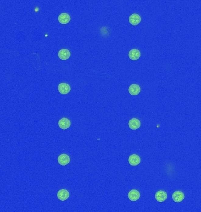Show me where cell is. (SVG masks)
<instances>
[{
  "label": "cell",
  "instance_id": "6da1fadb",
  "mask_svg": "<svg viewBox=\"0 0 201 212\" xmlns=\"http://www.w3.org/2000/svg\"><path fill=\"white\" fill-rule=\"evenodd\" d=\"M58 92L60 93L61 94L65 95V94L69 93V92L71 91V87L67 83H61L58 85Z\"/></svg>",
  "mask_w": 201,
  "mask_h": 212
},
{
  "label": "cell",
  "instance_id": "7a4b0ae2",
  "mask_svg": "<svg viewBox=\"0 0 201 212\" xmlns=\"http://www.w3.org/2000/svg\"><path fill=\"white\" fill-rule=\"evenodd\" d=\"M141 21V17L138 14H133L129 17V22L132 26H137Z\"/></svg>",
  "mask_w": 201,
  "mask_h": 212
},
{
  "label": "cell",
  "instance_id": "3957f363",
  "mask_svg": "<svg viewBox=\"0 0 201 212\" xmlns=\"http://www.w3.org/2000/svg\"><path fill=\"white\" fill-rule=\"evenodd\" d=\"M70 157L66 154H61L58 157L59 164L61 166H66L70 162Z\"/></svg>",
  "mask_w": 201,
  "mask_h": 212
},
{
  "label": "cell",
  "instance_id": "277c9868",
  "mask_svg": "<svg viewBox=\"0 0 201 212\" xmlns=\"http://www.w3.org/2000/svg\"><path fill=\"white\" fill-rule=\"evenodd\" d=\"M128 162L130 165L136 166L141 163V158L136 154H132L128 158Z\"/></svg>",
  "mask_w": 201,
  "mask_h": 212
},
{
  "label": "cell",
  "instance_id": "5b68a950",
  "mask_svg": "<svg viewBox=\"0 0 201 212\" xmlns=\"http://www.w3.org/2000/svg\"><path fill=\"white\" fill-rule=\"evenodd\" d=\"M57 196L59 200L63 202V201L67 200V199L69 198V193L65 189H61L59 190Z\"/></svg>",
  "mask_w": 201,
  "mask_h": 212
},
{
  "label": "cell",
  "instance_id": "8992f818",
  "mask_svg": "<svg viewBox=\"0 0 201 212\" xmlns=\"http://www.w3.org/2000/svg\"><path fill=\"white\" fill-rule=\"evenodd\" d=\"M128 197L131 201L135 202V201H137L140 198L141 195H140V193L139 192V191L134 189V190H131L128 193Z\"/></svg>",
  "mask_w": 201,
  "mask_h": 212
},
{
  "label": "cell",
  "instance_id": "52a82bcc",
  "mask_svg": "<svg viewBox=\"0 0 201 212\" xmlns=\"http://www.w3.org/2000/svg\"><path fill=\"white\" fill-rule=\"evenodd\" d=\"M141 121L138 119L134 118L130 120L128 123L129 127L131 130H137L141 127Z\"/></svg>",
  "mask_w": 201,
  "mask_h": 212
},
{
  "label": "cell",
  "instance_id": "ba28073f",
  "mask_svg": "<svg viewBox=\"0 0 201 212\" xmlns=\"http://www.w3.org/2000/svg\"><path fill=\"white\" fill-rule=\"evenodd\" d=\"M58 126L60 128L66 130L71 126V121L68 119L62 118L59 120Z\"/></svg>",
  "mask_w": 201,
  "mask_h": 212
},
{
  "label": "cell",
  "instance_id": "9c48e42d",
  "mask_svg": "<svg viewBox=\"0 0 201 212\" xmlns=\"http://www.w3.org/2000/svg\"><path fill=\"white\" fill-rule=\"evenodd\" d=\"M155 197V199L158 202H163L167 200L168 196L167 193L165 191L159 190L156 193Z\"/></svg>",
  "mask_w": 201,
  "mask_h": 212
},
{
  "label": "cell",
  "instance_id": "30bf717a",
  "mask_svg": "<svg viewBox=\"0 0 201 212\" xmlns=\"http://www.w3.org/2000/svg\"><path fill=\"white\" fill-rule=\"evenodd\" d=\"M185 195L181 191H176L172 195V199L174 202L179 203L184 199Z\"/></svg>",
  "mask_w": 201,
  "mask_h": 212
},
{
  "label": "cell",
  "instance_id": "8fae6325",
  "mask_svg": "<svg viewBox=\"0 0 201 212\" xmlns=\"http://www.w3.org/2000/svg\"><path fill=\"white\" fill-rule=\"evenodd\" d=\"M71 20L70 16L67 13H62L58 16V21L61 24H67Z\"/></svg>",
  "mask_w": 201,
  "mask_h": 212
},
{
  "label": "cell",
  "instance_id": "7c38bea8",
  "mask_svg": "<svg viewBox=\"0 0 201 212\" xmlns=\"http://www.w3.org/2000/svg\"><path fill=\"white\" fill-rule=\"evenodd\" d=\"M59 58L61 60H67L71 56V52L68 50L63 49L60 50L58 52Z\"/></svg>",
  "mask_w": 201,
  "mask_h": 212
},
{
  "label": "cell",
  "instance_id": "4fadbf2b",
  "mask_svg": "<svg viewBox=\"0 0 201 212\" xmlns=\"http://www.w3.org/2000/svg\"><path fill=\"white\" fill-rule=\"evenodd\" d=\"M128 56L131 60H137L141 57V52L135 49H132L129 52Z\"/></svg>",
  "mask_w": 201,
  "mask_h": 212
},
{
  "label": "cell",
  "instance_id": "5bb4252c",
  "mask_svg": "<svg viewBox=\"0 0 201 212\" xmlns=\"http://www.w3.org/2000/svg\"><path fill=\"white\" fill-rule=\"evenodd\" d=\"M128 92L132 95H136L141 92V87L138 84L131 85L128 88Z\"/></svg>",
  "mask_w": 201,
  "mask_h": 212
}]
</instances>
